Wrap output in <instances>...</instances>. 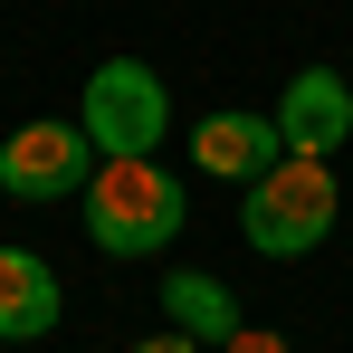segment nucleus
Masks as SVG:
<instances>
[{
	"label": "nucleus",
	"instance_id": "1",
	"mask_svg": "<svg viewBox=\"0 0 353 353\" xmlns=\"http://www.w3.org/2000/svg\"><path fill=\"white\" fill-rule=\"evenodd\" d=\"M334 210H344V191H334V153H277L268 172L248 181L239 239H248L258 258H305V248L334 239Z\"/></svg>",
	"mask_w": 353,
	"mask_h": 353
},
{
	"label": "nucleus",
	"instance_id": "2",
	"mask_svg": "<svg viewBox=\"0 0 353 353\" xmlns=\"http://www.w3.org/2000/svg\"><path fill=\"white\" fill-rule=\"evenodd\" d=\"M172 230H181V181L153 153H105L86 181V239L105 258H153Z\"/></svg>",
	"mask_w": 353,
	"mask_h": 353
},
{
	"label": "nucleus",
	"instance_id": "3",
	"mask_svg": "<svg viewBox=\"0 0 353 353\" xmlns=\"http://www.w3.org/2000/svg\"><path fill=\"white\" fill-rule=\"evenodd\" d=\"M77 124H86L96 153H163V134H172V86H163L143 58H105L86 77Z\"/></svg>",
	"mask_w": 353,
	"mask_h": 353
},
{
	"label": "nucleus",
	"instance_id": "4",
	"mask_svg": "<svg viewBox=\"0 0 353 353\" xmlns=\"http://www.w3.org/2000/svg\"><path fill=\"white\" fill-rule=\"evenodd\" d=\"M86 181H96V143H86V124H67V115H39V124H19L0 143V191L10 201H67Z\"/></svg>",
	"mask_w": 353,
	"mask_h": 353
},
{
	"label": "nucleus",
	"instance_id": "5",
	"mask_svg": "<svg viewBox=\"0 0 353 353\" xmlns=\"http://www.w3.org/2000/svg\"><path fill=\"white\" fill-rule=\"evenodd\" d=\"M277 153H287V134H277V115H248V105H220V115H201V124H191V163H201L210 181H239V191H248V181L268 172Z\"/></svg>",
	"mask_w": 353,
	"mask_h": 353
},
{
	"label": "nucleus",
	"instance_id": "6",
	"mask_svg": "<svg viewBox=\"0 0 353 353\" xmlns=\"http://www.w3.org/2000/svg\"><path fill=\"white\" fill-rule=\"evenodd\" d=\"M277 134H287V153H344L353 134V86L334 67H296L287 96H277Z\"/></svg>",
	"mask_w": 353,
	"mask_h": 353
},
{
	"label": "nucleus",
	"instance_id": "7",
	"mask_svg": "<svg viewBox=\"0 0 353 353\" xmlns=\"http://www.w3.org/2000/svg\"><path fill=\"white\" fill-rule=\"evenodd\" d=\"M58 334V268L39 248H0V344Z\"/></svg>",
	"mask_w": 353,
	"mask_h": 353
},
{
	"label": "nucleus",
	"instance_id": "8",
	"mask_svg": "<svg viewBox=\"0 0 353 353\" xmlns=\"http://www.w3.org/2000/svg\"><path fill=\"white\" fill-rule=\"evenodd\" d=\"M163 315H172L191 344H230V334H239V296L220 287L210 268H181L172 287H163Z\"/></svg>",
	"mask_w": 353,
	"mask_h": 353
},
{
	"label": "nucleus",
	"instance_id": "9",
	"mask_svg": "<svg viewBox=\"0 0 353 353\" xmlns=\"http://www.w3.org/2000/svg\"><path fill=\"white\" fill-rule=\"evenodd\" d=\"M220 353H287V334H268V325H239Z\"/></svg>",
	"mask_w": 353,
	"mask_h": 353
},
{
	"label": "nucleus",
	"instance_id": "10",
	"mask_svg": "<svg viewBox=\"0 0 353 353\" xmlns=\"http://www.w3.org/2000/svg\"><path fill=\"white\" fill-rule=\"evenodd\" d=\"M134 353H201V344H191L181 325H163V334H143V344H134Z\"/></svg>",
	"mask_w": 353,
	"mask_h": 353
}]
</instances>
